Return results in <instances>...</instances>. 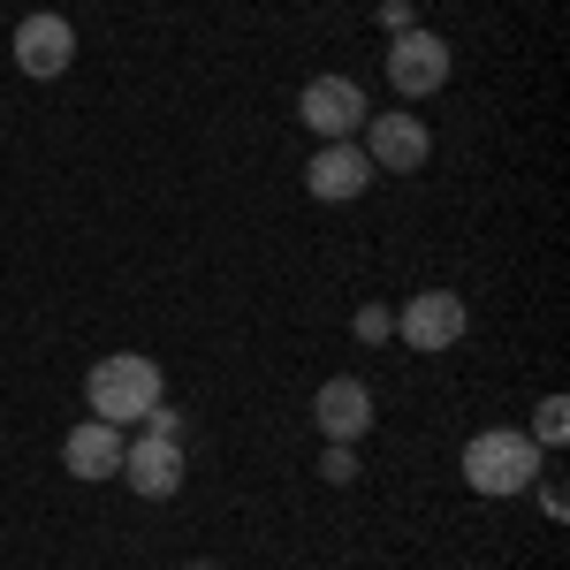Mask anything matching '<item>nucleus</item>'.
I'll return each mask as SVG.
<instances>
[{
    "mask_svg": "<svg viewBox=\"0 0 570 570\" xmlns=\"http://www.w3.org/2000/svg\"><path fill=\"white\" fill-rule=\"evenodd\" d=\"M563 434H570V395H540V411H532V441L556 449Z\"/></svg>",
    "mask_w": 570,
    "mask_h": 570,
    "instance_id": "obj_12",
    "label": "nucleus"
},
{
    "mask_svg": "<svg viewBox=\"0 0 570 570\" xmlns=\"http://www.w3.org/2000/svg\"><path fill=\"white\" fill-rule=\"evenodd\" d=\"M122 480H130V494H145V502H176L183 494V441H160V434H137L122 441Z\"/></svg>",
    "mask_w": 570,
    "mask_h": 570,
    "instance_id": "obj_10",
    "label": "nucleus"
},
{
    "mask_svg": "<svg viewBox=\"0 0 570 570\" xmlns=\"http://www.w3.org/2000/svg\"><path fill=\"white\" fill-rule=\"evenodd\" d=\"M540 464H548V449H540L525 426H480V434L464 441V487L487 494V502L525 494V487L540 480Z\"/></svg>",
    "mask_w": 570,
    "mask_h": 570,
    "instance_id": "obj_1",
    "label": "nucleus"
},
{
    "mask_svg": "<svg viewBox=\"0 0 570 570\" xmlns=\"http://www.w3.org/2000/svg\"><path fill=\"white\" fill-rule=\"evenodd\" d=\"M389 85H395V99H434L449 85V39L426 31V23L395 31L389 39Z\"/></svg>",
    "mask_w": 570,
    "mask_h": 570,
    "instance_id": "obj_5",
    "label": "nucleus"
},
{
    "mask_svg": "<svg viewBox=\"0 0 570 570\" xmlns=\"http://www.w3.org/2000/svg\"><path fill=\"white\" fill-rule=\"evenodd\" d=\"M365 160H373V176H419L426 160H434V130L411 115V107H389V115H365Z\"/></svg>",
    "mask_w": 570,
    "mask_h": 570,
    "instance_id": "obj_3",
    "label": "nucleus"
},
{
    "mask_svg": "<svg viewBox=\"0 0 570 570\" xmlns=\"http://www.w3.org/2000/svg\"><path fill=\"white\" fill-rule=\"evenodd\" d=\"M532 487H540V510H548V518L563 525V518H570V494H563V480H548V472H540Z\"/></svg>",
    "mask_w": 570,
    "mask_h": 570,
    "instance_id": "obj_16",
    "label": "nucleus"
},
{
    "mask_svg": "<svg viewBox=\"0 0 570 570\" xmlns=\"http://www.w3.org/2000/svg\"><path fill=\"white\" fill-rule=\"evenodd\" d=\"M190 570H228V563H214V556H198V563H190Z\"/></svg>",
    "mask_w": 570,
    "mask_h": 570,
    "instance_id": "obj_18",
    "label": "nucleus"
},
{
    "mask_svg": "<svg viewBox=\"0 0 570 570\" xmlns=\"http://www.w3.org/2000/svg\"><path fill=\"white\" fill-rule=\"evenodd\" d=\"M320 480H327V487H351V480H357V449L327 441V449H320Z\"/></svg>",
    "mask_w": 570,
    "mask_h": 570,
    "instance_id": "obj_13",
    "label": "nucleus"
},
{
    "mask_svg": "<svg viewBox=\"0 0 570 570\" xmlns=\"http://www.w3.org/2000/svg\"><path fill=\"white\" fill-rule=\"evenodd\" d=\"M373 419H381V411H373V389H365L357 373H327V381L312 389V426L327 441H343V449H357V441L373 434Z\"/></svg>",
    "mask_w": 570,
    "mask_h": 570,
    "instance_id": "obj_7",
    "label": "nucleus"
},
{
    "mask_svg": "<svg viewBox=\"0 0 570 570\" xmlns=\"http://www.w3.org/2000/svg\"><path fill=\"white\" fill-rule=\"evenodd\" d=\"M464 327H472V305L456 297V289H419V297H403V312H395V335L411 343V351H456L464 343Z\"/></svg>",
    "mask_w": 570,
    "mask_h": 570,
    "instance_id": "obj_4",
    "label": "nucleus"
},
{
    "mask_svg": "<svg viewBox=\"0 0 570 570\" xmlns=\"http://www.w3.org/2000/svg\"><path fill=\"white\" fill-rule=\"evenodd\" d=\"M305 190L320 198V206H351V198H365V190H373V160H365V145H357V137L320 145V153L305 160Z\"/></svg>",
    "mask_w": 570,
    "mask_h": 570,
    "instance_id": "obj_9",
    "label": "nucleus"
},
{
    "mask_svg": "<svg viewBox=\"0 0 570 570\" xmlns=\"http://www.w3.org/2000/svg\"><path fill=\"white\" fill-rule=\"evenodd\" d=\"M351 327H357V343H389V335H395V312L389 305H357Z\"/></svg>",
    "mask_w": 570,
    "mask_h": 570,
    "instance_id": "obj_14",
    "label": "nucleus"
},
{
    "mask_svg": "<svg viewBox=\"0 0 570 570\" xmlns=\"http://www.w3.org/2000/svg\"><path fill=\"white\" fill-rule=\"evenodd\" d=\"M411 23H419V16H411V0H381V31H411Z\"/></svg>",
    "mask_w": 570,
    "mask_h": 570,
    "instance_id": "obj_17",
    "label": "nucleus"
},
{
    "mask_svg": "<svg viewBox=\"0 0 570 570\" xmlns=\"http://www.w3.org/2000/svg\"><path fill=\"white\" fill-rule=\"evenodd\" d=\"M85 403H91V419H107V426H145V411L168 403V381H160V365L145 351H115L85 373Z\"/></svg>",
    "mask_w": 570,
    "mask_h": 570,
    "instance_id": "obj_2",
    "label": "nucleus"
},
{
    "mask_svg": "<svg viewBox=\"0 0 570 570\" xmlns=\"http://www.w3.org/2000/svg\"><path fill=\"white\" fill-rule=\"evenodd\" d=\"M365 91L351 85V77H312L305 91H297V122H305L320 145H335V137H357L365 130Z\"/></svg>",
    "mask_w": 570,
    "mask_h": 570,
    "instance_id": "obj_8",
    "label": "nucleus"
},
{
    "mask_svg": "<svg viewBox=\"0 0 570 570\" xmlns=\"http://www.w3.org/2000/svg\"><path fill=\"white\" fill-rule=\"evenodd\" d=\"M61 472H69V480H122V426L77 419V426L61 434Z\"/></svg>",
    "mask_w": 570,
    "mask_h": 570,
    "instance_id": "obj_11",
    "label": "nucleus"
},
{
    "mask_svg": "<svg viewBox=\"0 0 570 570\" xmlns=\"http://www.w3.org/2000/svg\"><path fill=\"white\" fill-rule=\"evenodd\" d=\"M8 53H16V69H23L31 85H53V77H69V61H77V31H69V16L39 8V16L16 23Z\"/></svg>",
    "mask_w": 570,
    "mask_h": 570,
    "instance_id": "obj_6",
    "label": "nucleus"
},
{
    "mask_svg": "<svg viewBox=\"0 0 570 570\" xmlns=\"http://www.w3.org/2000/svg\"><path fill=\"white\" fill-rule=\"evenodd\" d=\"M145 434H160V441H183V411H168V403H153V411H145Z\"/></svg>",
    "mask_w": 570,
    "mask_h": 570,
    "instance_id": "obj_15",
    "label": "nucleus"
}]
</instances>
